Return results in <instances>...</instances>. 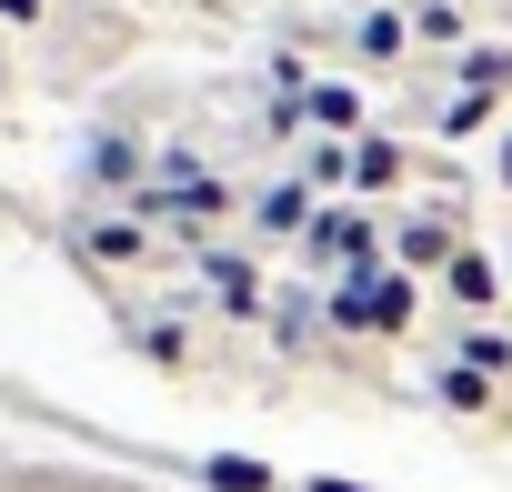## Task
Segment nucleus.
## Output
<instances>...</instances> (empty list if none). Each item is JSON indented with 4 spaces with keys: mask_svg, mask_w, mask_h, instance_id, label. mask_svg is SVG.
Instances as JSON below:
<instances>
[{
    "mask_svg": "<svg viewBox=\"0 0 512 492\" xmlns=\"http://www.w3.org/2000/svg\"><path fill=\"white\" fill-rule=\"evenodd\" d=\"M141 362L151 372H191V332L181 322H141Z\"/></svg>",
    "mask_w": 512,
    "mask_h": 492,
    "instance_id": "f3484780",
    "label": "nucleus"
},
{
    "mask_svg": "<svg viewBox=\"0 0 512 492\" xmlns=\"http://www.w3.org/2000/svg\"><path fill=\"white\" fill-rule=\"evenodd\" d=\"M462 252H472L462 211H402V221H392V272H412V282H442Z\"/></svg>",
    "mask_w": 512,
    "mask_h": 492,
    "instance_id": "f03ea898",
    "label": "nucleus"
},
{
    "mask_svg": "<svg viewBox=\"0 0 512 492\" xmlns=\"http://www.w3.org/2000/svg\"><path fill=\"white\" fill-rule=\"evenodd\" d=\"M492 91H452V101H432V141H472V131H492Z\"/></svg>",
    "mask_w": 512,
    "mask_h": 492,
    "instance_id": "ddd939ff",
    "label": "nucleus"
},
{
    "mask_svg": "<svg viewBox=\"0 0 512 492\" xmlns=\"http://www.w3.org/2000/svg\"><path fill=\"white\" fill-rule=\"evenodd\" d=\"M201 482H211V492H292L272 462H241V452H211V462H201Z\"/></svg>",
    "mask_w": 512,
    "mask_h": 492,
    "instance_id": "dca6fc26",
    "label": "nucleus"
},
{
    "mask_svg": "<svg viewBox=\"0 0 512 492\" xmlns=\"http://www.w3.org/2000/svg\"><path fill=\"white\" fill-rule=\"evenodd\" d=\"M201 282H211V302H221L231 322H262V312H272L262 262H241V252H201Z\"/></svg>",
    "mask_w": 512,
    "mask_h": 492,
    "instance_id": "423d86ee",
    "label": "nucleus"
},
{
    "mask_svg": "<svg viewBox=\"0 0 512 492\" xmlns=\"http://www.w3.org/2000/svg\"><path fill=\"white\" fill-rule=\"evenodd\" d=\"M402 181H412V151H402L392 131H362V141H352V201L372 211V201H382V191H402Z\"/></svg>",
    "mask_w": 512,
    "mask_h": 492,
    "instance_id": "0eeeda50",
    "label": "nucleus"
},
{
    "mask_svg": "<svg viewBox=\"0 0 512 492\" xmlns=\"http://www.w3.org/2000/svg\"><path fill=\"white\" fill-rule=\"evenodd\" d=\"M412 31H422L432 51H452V61L472 51V21H462V0H412Z\"/></svg>",
    "mask_w": 512,
    "mask_h": 492,
    "instance_id": "2eb2a0df",
    "label": "nucleus"
},
{
    "mask_svg": "<svg viewBox=\"0 0 512 492\" xmlns=\"http://www.w3.org/2000/svg\"><path fill=\"white\" fill-rule=\"evenodd\" d=\"M422 51V31H412V0H372V11L352 21V61L362 71H402Z\"/></svg>",
    "mask_w": 512,
    "mask_h": 492,
    "instance_id": "20e7f679",
    "label": "nucleus"
},
{
    "mask_svg": "<svg viewBox=\"0 0 512 492\" xmlns=\"http://www.w3.org/2000/svg\"><path fill=\"white\" fill-rule=\"evenodd\" d=\"M0 21H11V31H41V21H51V0H0Z\"/></svg>",
    "mask_w": 512,
    "mask_h": 492,
    "instance_id": "a211bd4d",
    "label": "nucleus"
},
{
    "mask_svg": "<svg viewBox=\"0 0 512 492\" xmlns=\"http://www.w3.org/2000/svg\"><path fill=\"white\" fill-rule=\"evenodd\" d=\"M432 392H442V412H462V422H512L502 382H482V372H462V362H432Z\"/></svg>",
    "mask_w": 512,
    "mask_h": 492,
    "instance_id": "1a4fd4ad",
    "label": "nucleus"
},
{
    "mask_svg": "<svg viewBox=\"0 0 512 492\" xmlns=\"http://www.w3.org/2000/svg\"><path fill=\"white\" fill-rule=\"evenodd\" d=\"M302 111H312V131H332V141H362V91H342V81H312V91H302Z\"/></svg>",
    "mask_w": 512,
    "mask_h": 492,
    "instance_id": "9b49d317",
    "label": "nucleus"
},
{
    "mask_svg": "<svg viewBox=\"0 0 512 492\" xmlns=\"http://www.w3.org/2000/svg\"><path fill=\"white\" fill-rule=\"evenodd\" d=\"M71 252H81L91 272H141V262H151V221H141V211H91V221L71 231Z\"/></svg>",
    "mask_w": 512,
    "mask_h": 492,
    "instance_id": "7ed1b4c3",
    "label": "nucleus"
},
{
    "mask_svg": "<svg viewBox=\"0 0 512 492\" xmlns=\"http://www.w3.org/2000/svg\"><path fill=\"white\" fill-rule=\"evenodd\" d=\"M452 81H462V91H492V101H502V91H512V41H472V51L452 61Z\"/></svg>",
    "mask_w": 512,
    "mask_h": 492,
    "instance_id": "4468645a",
    "label": "nucleus"
},
{
    "mask_svg": "<svg viewBox=\"0 0 512 492\" xmlns=\"http://www.w3.org/2000/svg\"><path fill=\"white\" fill-rule=\"evenodd\" d=\"M502 181H512V141H502Z\"/></svg>",
    "mask_w": 512,
    "mask_h": 492,
    "instance_id": "aec40b11",
    "label": "nucleus"
},
{
    "mask_svg": "<svg viewBox=\"0 0 512 492\" xmlns=\"http://www.w3.org/2000/svg\"><path fill=\"white\" fill-rule=\"evenodd\" d=\"M432 292H442V302H452V312H462V322H492V312H502V292H512V282H502V262H492V252H482V241H472V252H462V262H452V272H442V282H432Z\"/></svg>",
    "mask_w": 512,
    "mask_h": 492,
    "instance_id": "39448f33",
    "label": "nucleus"
},
{
    "mask_svg": "<svg viewBox=\"0 0 512 492\" xmlns=\"http://www.w3.org/2000/svg\"><path fill=\"white\" fill-rule=\"evenodd\" d=\"M312 181H272L262 201H251V231H262V241H312Z\"/></svg>",
    "mask_w": 512,
    "mask_h": 492,
    "instance_id": "6e6552de",
    "label": "nucleus"
},
{
    "mask_svg": "<svg viewBox=\"0 0 512 492\" xmlns=\"http://www.w3.org/2000/svg\"><path fill=\"white\" fill-rule=\"evenodd\" d=\"M292 492H372V482H342V472H312V482H292Z\"/></svg>",
    "mask_w": 512,
    "mask_h": 492,
    "instance_id": "6ab92c4d",
    "label": "nucleus"
},
{
    "mask_svg": "<svg viewBox=\"0 0 512 492\" xmlns=\"http://www.w3.org/2000/svg\"><path fill=\"white\" fill-rule=\"evenodd\" d=\"M91 181L131 201V191H141V141H131V131H101V141H91Z\"/></svg>",
    "mask_w": 512,
    "mask_h": 492,
    "instance_id": "f8f14e48",
    "label": "nucleus"
},
{
    "mask_svg": "<svg viewBox=\"0 0 512 492\" xmlns=\"http://www.w3.org/2000/svg\"><path fill=\"white\" fill-rule=\"evenodd\" d=\"M442 362H462V372H482V382H512V332H502V322H462Z\"/></svg>",
    "mask_w": 512,
    "mask_h": 492,
    "instance_id": "9d476101",
    "label": "nucleus"
},
{
    "mask_svg": "<svg viewBox=\"0 0 512 492\" xmlns=\"http://www.w3.org/2000/svg\"><path fill=\"white\" fill-rule=\"evenodd\" d=\"M332 322L342 332H372V342H412L422 332V282L392 272V262H372V272L332 282Z\"/></svg>",
    "mask_w": 512,
    "mask_h": 492,
    "instance_id": "f257e3e1",
    "label": "nucleus"
}]
</instances>
